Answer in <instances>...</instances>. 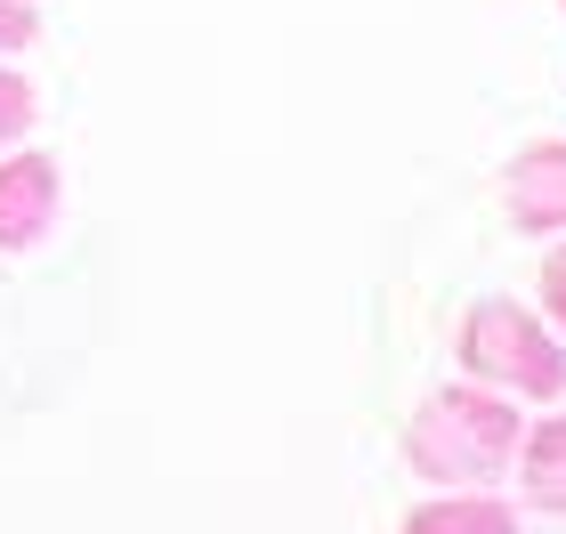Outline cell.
<instances>
[{
	"instance_id": "obj_1",
	"label": "cell",
	"mask_w": 566,
	"mask_h": 534,
	"mask_svg": "<svg viewBox=\"0 0 566 534\" xmlns=\"http://www.w3.org/2000/svg\"><path fill=\"white\" fill-rule=\"evenodd\" d=\"M518 405L485 380H453V389H429L405 421V462H413L429 486H485L518 462Z\"/></svg>"
},
{
	"instance_id": "obj_2",
	"label": "cell",
	"mask_w": 566,
	"mask_h": 534,
	"mask_svg": "<svg viewBox=\"0 0 566 534\" xmlns=\"http://www.w3.org/2000/svg\"><path fill=\"white\" fill-rule=\"evenodd\" d=\"M461 365L502 397H558L566 389L558 333H543V316H526L518 300H478L461 316Z\"/></svg>"
},
{
	"instance_id": "obj_4",
	"label": "cell",
	"mask_w": 566,
	"mask_h": 534,
	"mask_svg": "<svg viewBox=\"0 0 566 534\" xmlns=\"http://www.w3.org/2000/svg\"><path fill=\"white\" fill-rule=\"evenodd\" d=\"M502 211L526 235H566V138H534L502 170Z\"/></svg>"
},
{
	"instance_id": "obj_9",
	"label": "cell",
	"mask_w": 566,
	"mask_h": 534,
	"mask_svg": "<svg viewBox=\"0 0 566 534\" xmlns=\"http://www.w3.org/2000/svg\"><path fill=\"white\" fill-rule=\"evenodd\" d=\"M543 300H551V316H558V333H566V243L543 260Z\"/></svg>"
},
{
	"instance_id": "obj_5",
	"label": "cell",
	"mask_w": 566,
	"mask_h": 534,
	"mask_svg": "<svg viewBox=\"0 0 566 534\" xmlns=\"http://www.w3.org/2000/svg\"><path fill=\"white\" fill-rule=\"evenodd\" d=\"M518 478H526V494L543 502V511H566V413L518 438Z\"/></svg>"
},
{
	"instance_id": "obj_3",
	"label": "cell",
	"mask_w": 566,
	"mask_h": 534,
	"mask_svg": "<svg viewBox=\"0 0 566 534\" xmlns=\"http://www.w3.org/2000/svg\"><path fill=\"white\" fill-rule=\"evenodd\" d=\"M65 202V170L57 155H0V251H33L49 227H57Z\"/></svg>"
},
{
	"instance_id": "obj_6",
	"label": "cell",
	"mask_w": 566,
	"mask_h": 534,
	"mask_svg": "<svg viewBox=\"0 0 566 534\" xmlns=\"http://www.w3.org/2000/svg\"><path fill=\"white\" fill-rule=\"evenodd\" d=\"M405 534H518L510 502H485V494H453V502H421Z\"/></svg>"
},
{
	"instance_id": "obj_7",
	"label": "cell",
	"mask_w": 566,
	"mask_h": 534,
	"mask_svg": "<svg viewBox=\"0 0 566 534\" xmlns=\"http://www.w3.org/2000/svg\"><path fill=\"white\" fill-rule=\"evenodd\" d=\"M33 114H41V97H33V82H24V73L0 57V155H9V146L33 130Z\"/></svg>"
},
{
	"instance_id": "obj_8",
	"label": "cell",
	"mask_w": 566,
	"mask_h": 534,
	"mask_svg": "<svg viewBox=\"0 0 566 534\" xmlns=\"http://www.w3.org/2000/svg\"><path fill=\"white\" fill-rule=\"evenodd\" d=\"M33 41H41L33 0H0V57H17V49H33Z\"/></svg>"
}]
</instances>
